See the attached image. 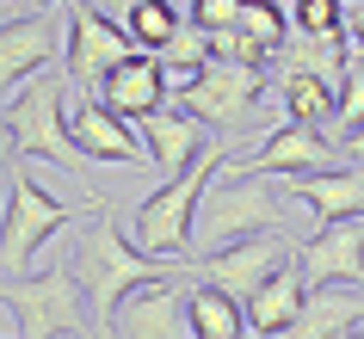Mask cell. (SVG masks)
Listing matches in <instances>:
<instances>
[{"mask_svg":"<svg viewBox=\"0 0 364 339\" xmlns=\"http://www.w3.org/2000/svg\"><path fill=\"white\" fill-rule=\"evenodd\" d=\"M6 149L13 161H50L80 185V198L105 204V191L87 179V149L68 130V68H43L6 93Z\"/></svg>","mask_w":364,"mask_h":339,"instance_id":"obj_1","label":"cell"},{"mask_svg":"<svg viewBox=\"0 0 364 339\" xmlns=\"http://www.w3.org/2000/svg\"><path fill=\"white\" fill-rule=\"evenodd\" d=\"M290 216V191L266 185V173H247L223 161L216 179L198 198V222H192V259H210L223 247L247 241V235H284Z\"/></svg>","mask_w":364,"mask_h":339,"instance_id":"obj_2","label":"cell"},{"mask_svg":"<svg viewBox=\"0 0 364 339\" xmlns=\"http://www.w3.org/2000/svg\"><path fill=\"white\" fill-rule=\"evenodd\" d=\"M68 259H75L80 284H87V308H93V321H99V339H105V321L117 315V302L130 296V290H142V284H154V278H167V259L142 253V247H136V235H124V228H117L112 204L87 216V228L75 235V253H68Z\"/></svg>","mask_w":364,"mask_h":339,"instance_id":"obj_3","label":"cell"},{"mask_svg":"<svg viewBox=\"0 0 364 339\" xmlns=\"http://www.w3.org/2000/svg\"><path fill=\"white\" fill-rule=\"evenodd\" d=\"M229 154H223V142H216L210 154H198L186 173H173L161 191H149L142 204H136L130 216V235L142 253H154V259L167 265H186L192 259V222H198V198H204V185L216 179V167H223Z\"/></svg>","mask_w":364,"mask_h":339,"instance_id":"obj_4","label":"cell"},{"mask_svg":"<svg viewBox=\"0 0 364 339\" xmlns=\"http://www.w3.org/2000/svg\"><path fill=\"white\" fill-rule=\"evenodd\" d=\"M93 210H105V204H87V198L68 204L56 191H43L38 179L13 161V167H6V235H0V271H6V284L31 271V259L43 253V241H50L56 228H68L75 216H93Z\"/></svg>","mask_w":364,"mask_h":339,"instance_id":"obj_5","label":"cell"},{"mask_svg":"<svg viewBox=\"0 0 364 339\" xmlns=\"http://www.w3.org/2000/svg\"><path fill=\"white\" fill-rule=\"evenodd\" d=\"M6 321L19 327V339H68L87 327V284H80L75 259L50 265V271H25L6 284Z\"/></svg>","mask_w":364,"mask_h":339,"instance_id":"obj_6","label":"cell"},{"mask_svg":"<svg viewBox=\"0 0 364 339\" xmlns=\"http://www.w3.org/2000/svg\"><path fill=\"white\" fill-rule=\"evenodd\" d=\"M130 56H142V43L130 38L124 19L99 13L93 0L68 6V56H62V68H68V80H75L80 93H99V80L112 75V68H124Z\"/></svg>","mask_w":364,"mask_h":339,"instance_id":"obj_7","label":"cell"},{"mask_svg":"<svg viewBox=\"0 0 364 339\" xmlns=\"http://www.w3.org/2000/svg\"><path fill=\"white\" fill-rule=\"evenodd\" d=\"M266 62H223V56H210L204 62V75H198V87L179 105L192 117H204V124H216L223 136H235L241 124L253 117V105L266 99Z\"/></svg>","mask_w":364,"mask_h":339,"instance_id":"obj_8","label":"cell"},{"mask_svg":"<svg viewBox=\"0 0 364 339\" xmlns=\"http://www.w3.org/2000/svg\"><path fill=\"white\" fill-rule=\"evenodd\" d=\"M186 290L192 284H173V271L142 284V290H130V296L117 302V315L105 321V339H198Z\"/></svg>","mask_w":364,"mask_h":339,"instance_id":"obj_9","label":"cell"},{"mask_svg":"<svg viewBox=\"0 0 364 339\" xmlns=\"http://www.w3.org/2000/svg\"><path fill=\"white\" fill-rule=\"evenodd\" d=\"M68 130L87 149V161H105V167H142V161H154L149 142L130 130V117L112 112L99 93H80L75 80H68Z\"/></svg>","mask_w":364,"mask_h":339,"instance_id":"obj_10","label":"cell"},{"mask_svg":"<svg viewBox=\"0 0 364 339\" xmlns=\"http://www.w3.org/2000/svg\"><path fill=\"white\" fill-rule=\"evenodd\" d=\"M333 154H340V142H327V130H315V124H278V130H266L259 142H253L247 154H229L235 167L247 173H290V179H303V173H321L333 167Z\"/></svg>","mask_w":364,"mask_h":339,"instance_id":"obj_11","label":"cell"},{"mask_svg":"<svg viewBox=\"0 0 364 339\" xmlns=\"http://www.w3.org/2000/svg\"><path fill=\"white\" fill-rule=\"evenodd\" d=\"M290 253H296V241H284V235H247V241L223 247V253H210V259H192V271L210 278V284H223L229 296L253 302L259 290H266V278L290 259Z\"/></svg>","mask_w":364,"mask_h":339,"instance_id":"obj_12","label":"cell"},{"mask_svg":"<svg viewBox=\"0 0 364 339\" xmlns=\"http://www.w3.org/2000/svg\"><path fill=\"white\" fill-rule=\"evenodd\" d=\"M56 56H68V25H62L56 13L6 19V31H0V75H6V93L25 87L31 75H43Z\"/></svg>","mask_w":364,"mask_h":339,"instance_id":"obj_13","label":"cell"},{"mask_svg":"<svg viewBox=\"0 0 364 339\" xmlns=\"http://www.w3.org/2000/svg\"><path fill=\"white\" fill-rule=\"evenodd\" d=\"M309 284H364V216L352 222H321L309 241H296Z\"/></svg>","mask_w":364,"mask_h":339,"instance_id":"obj_14","label":"cell"},{"mask_svg":"<svg viewBox=\"0 0 364 339\" xmlns=\"http://www.w3.org/2000/svg\"><path fill=\"white\" fill-rule=\"evenodd\" d=\"M142 142H149L154 167L167 173V179H173V173H186L198 154H210V149H216L210 136H204V117H192L186 105H179V99L142 117Z\"/></svg>","mask_w":364,"mask_h":339,"instance_id":"obj_15","label":"cell"},{"mask_svg":"<svg viewBox=\"0 0 364 339\" xmlns=\"http://www.w3.org/2000/svg\"><path fill=\"white\" fill-rule=\"evenodd\" d=\"M99 99H105L112 112H124V117H136V124H142L149 112L173 105V93H167V62L154 56V50L130 56L124 68H112V75L99 80Z\"/></svg>","mask_w":364,"mask_h":339,"instance_id":"obj_16","label":"cell"},{"mask_svg":"<svg viewBox=\"0 0 364 339\" xmlns=\"http://www.w3.org/2000/svg\"><path fill=\"white\" fill-rule=\"evenodd\" d=\"M290 198H296L315 222H352V216H364V161L303 173V179L290 185Z\"/></svg>","mask_w":364,"mask_h":339,"instance_id":"obj_17","label":"cell"},{"mask_svg":"<svg viewBox=\"0 0 364 339\" xmlns=\"http://www.w3.org/2000/svg\"><path fill=\"white\" fill-rule=\"evenodd\" d=\"M352 327H364V284H309V302L284 339H340Z\"/></svg>","mask_w":364,"mask_h":339,"instance_id":"obj_18","label":"cell"},{"mask_svg":"<svg viewBox=\"0 0 364 339\" xmlns=\"http://www.w3.org/2000/svg\"><path fill=\"white\" fill-rule=\"evenodd\" d=\"M303 302H309V278H303V259L290 253V259L266 278V290L247 302V327H253L259 339H284L290 321L303 315Z\"/></svg>","mask_w":364,"mask_h":339,"instance_id":"obj_19","label":"cell"},{"mask_svg":"<svg viewBox=\"0 0 364 339\" xmlns=\"http://www.w3.org/2000/svg\"><path fill=\"white\" fill-rule=\"evenodd\" d=\"M346 62H352V38H315V31H296V38H284V50L272 56V68H278V80H284V75L340 80Z\"/></svg>","mask_w":364,"mask_h":339,"instance_id":"obj_20","label":"cell"},{"mask_svg":"<svg viewBox=\"0 0 364 339\" xmlns=\"http://www.w3.org/2000/svg\"><path fill=\"white\" fill-rule=\"evenodd\" d=\"M186 302H192V333L198 339H241V333H253L247 327V302L229 296V290L210 284V278H192Z\"/></svg>","mask_w":364,"mask_h":339,"instance_id":"obj_21","label":"cell"},{"mask_svg":"<svg viewBox=\"0 0 364 339\" xmlns=\"http://www.w3.org/2000/svg\"><path fill=\"white\" fill-rule=\"evenodd\" d=\"M278 93H284V117H290V124H315V130H327V124L340 117V80L284 75V80H278Z\"/></svg>","mask_w":364,"mask_h":339,"instance_id":"obj_22","label":"cell"},{"mask_svg":"<svg viewBox=\"0 0 364 339\" xmlns=\"http://www.w3.org/2000/svg\"><path fill=\"white\" fill-rule=\"evenodd\" d=\"M124 25H130V38L142 43V50H154V56L173 50V38L186 31V19H179V6H173V0H142L136 13H124Z\"/></svg>","mask_w":364,"mask_h":339,"instance_id":"obj_23","label":"cell"},{"mask_svg":"<svg viewBox=\"0 0 364 339\" xmlns=\"http://www.w3.org/2000/svg\"><path fill=\"white\" fill-rule=\"evenodd\" d=\"M290 6H296V0H290ZM241 31H247V43L272 62L278 50H284V38H290L284 0H247V6H241Z\"/></svg>","mask_w":364,"mask_h":339,"instance_id":"obj_24","label":"cell"},{"mask_svg":"<svg viewBox=\"0 0 364 339\" xmlns=\"http://www.w3.org/2000/svg\"><path fill=\"white\" fill-rule=\"evenodd\" d=\"M296 31L346 38V0H296Z\"/></svg>","mask_w":364,"mask_h":339,"instance_id":"obj_25","label":"cell"},{"mask_svg":"<svg viewBox=\"0 0 364 339\" xmlns=\"http://www.w3.org/2000/svg\"><path fill=\"white\" fill-rule=\"evenodd\" d=\"M333 124H340V136L364 124V56L358 50H352V62H346V75H340V117Z\"/></svg>","mask_w":364,"mask_h":339,"instance_id":"obj_26","label":"cell"},{"mask_svg":"<svg viewBox=\"0 0 364 339\" xmlns=\"http://www.w3.org/2000/svg\"><path fill=\"white\" fill-rule=\"evenodd\" d=\"M241 6L247 0H192V25L198 31H229V25H241Z\"/></svg>","mask_w":364,"mask_h":339,"instance_id":"obj_27","label":"cell"},{"mask_svg":"<svg viewBox=\"0 0 364 339\" xmlns=\"http://www.w3.org/2000/svg\"><path fill=\"white\" fill-rule=\"evenodd\" d=\"M346 38H352V50L364 56V0H346Z\"/></svg>","mask_w":364,"mask_h":339,"instance_id":"obj_28","label":"cell"},{"mask_svg":"<svg viewBox=\"0 0 364 339\" xmlns=\"http://www.w3.org/2000/svg\"><path fill=\"white\" fill-rule=\"evenodd\" d=\"M340 154H346V161H364V124H358V130H346V136H340Z\"/></svg>","mask_w":364,"mask_h":339,"instance_id":"obj_29","label":"cell"},{"mask_svg":"<svg viewBox=\"0 0 364 339\" xmlns=\"http://www.w3.org/2000/svg\"><path fill=\"white\" fill-rule=\"evenodd\" d=\"M105 6H112L117 19H124V13H136V6H142V0H105Z\"/></svg>","mask_w":364,"mask_h":339,"instance_id":"obj_30","label":"cell"},{"mask_svg":"<svg viewBox=\"0 0 364 339\" xmlns=\"http://www.w3.org/2000/svg\"><path fill=\"white\" fill-rule=\"evenodd\" d=\"M340 339H364V327H352V333H340Z\"/></svg>","mask_w":364,"mask_h":339,"instance_id":"obj_31","label":"cell"},{"mask_svg":"<svg viewBox=\"0 0 364 339\" xmlns=\"http://www.w3.org/2000/svg\"><path fill=\"white\" fill-rule=\"evenodd\" d=\"M43 6H75V0H43Z\"/></svg>","mask_w":364,"mask_h":339,"instance_id":"obj_32","label":"cell"},{"mask_svg":"<svg viewBox=\"0 0 364 339\" xmlns=\"http://www.w3.org/2000/svg\"><path fill=\"white\" fill-rule=\"evenodd\" d=\"M241 339H259V333H241Z\"/></svg>","mask_w":364,"mask_h":339,"instance_id":"obj_33","label":"cell"}]
</instances>
